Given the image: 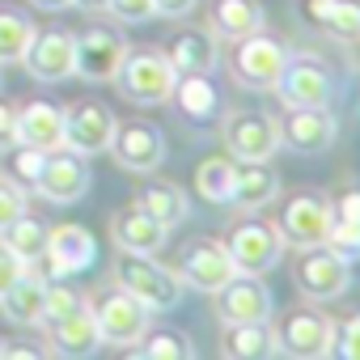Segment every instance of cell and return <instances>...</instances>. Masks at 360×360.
Here are the masks:
<instances>
[{
	"mask_svg": "<svg viewBox=\"0 0 360 360\" xmlns=\"http://www.w3.org/2000/svg\"><path fill=\"white\" fill-rule=\"evenodd\" d=\"M89 165L81 153L72 148H51L43 157V169L34 178V191L47 200V204H77L85 191H89Z\"/></svg>",
	"mask_w": 360,
	"mask_h": 360,
	"instance_id": "cell-10",
	"label": "cell"
},
{
	"mask_svg": "<svg viewBox=\"0 0 360 360\" xmlns=\"http://www.w3.org/2000/svg\"><path fill=\"white\" fill-rule=\"evenodd\" d=\"M43 157H47L43 148H30V144H13V157H9V174L34 187V178H39V169H43Z\"/></svg>",
	"mask_w": 360,
	"mask_h": 360,
	"instance_id": "cell-37",
	"label": "cell"
},
{
	"mask_svg": "<svg viewBox=\"0 0 360 360\" xmlns=\"http://www.w3.org/2000/svg\"><path fill=\"white\" fill-rule=\"evenodd\" d=\"M115 280L119 288H127L144 309L153 314H165L183 301V280L178 271L161 267L157 255H131V250H119V263H115Z\"/></svg>",
	"mask_w": 360,
	"mask_h": 360,
	"instance_id": "cell-1",
	"label": "cell"
},
{
	"mask_svg": "<svg viewBox=\"0 0 360 360\" xmlns=\"http://www.w3.org/2000/svg\"><path fill=\"white\" fill-rule=\"evenodd\" d=\"M115 115L98 102H81L72 110H64V148L81 153V157H98L110 148V136H115Z\"/></svg>",
	"mask_w": 360,
	"mask_h": 360,
	"instance_id": "cell-18",
	"label": "cell"
},
{
	"mask_svg": "<svg viewBox=\"0 0 360 360\" xmlns=\"http://www.w3.org/2000/svg\"><path fill=\"white\" fill-rule=\"evenodd\" d=\"M208 26H212L217 39L238 43V39L263 30V5H259V0H212Z\"/></svg>",
	"mask_w": 360,
	"mask_h": 360,
	"instance_id": "cell-28",
	"label": "cell"
},
{
	"mask_svg": "<svg viewBox=\"0 0 360 360\" xmlns=\"http://www.w3.org/2000/svg\"><path fill=\"white\" fill-rule=\"evenodd\" d=\"M271 89L284 106H326L335 98V72L318 56H288Z\"/></svg>",
	"mask_w": 360,
	"mask_h": 360,
	"instance_id": "cell-6",
	"label": "cell"
},
{
	"mask_svg": "<svg viewBox=\"0 0 360 360\" xmlns=\"http://www.w3.org/2000/svg\"><path fill=\"white\" fill-rule=\"evenodd\" d=\"M110 238H115L119 250H131V255H161L169 229H165L161 221H153L144 208L131 204L127 212H119V217L110 221Z\"/></svg>",
	"mask_w": 360,
	"mask_h": 360,
	"instance_id": "cell-25",
	"label": "cell"
},
{
	"mask_svg": "<svg viewBox=\"0 0 360 360\" xmlns=\"http://www.w3.org/2000/svg\"><path fill=\"white\" fill-rule=\"evenodd\" d=\"M106 13H115V18L127 22V26H144V22L157 18V5H153V0H110Z\"/></svg>",
	"mask_w": 360,
	"mask_h": 360,
	"instance_id": "cell-40",
	"label": "cell"
},
{
	"mask_svg": "<svg viewBox=\"0 0 360 360\" xmlns=\"http://www.w3.org/2000/svg\"><path fill=\"white\" fill-rule=\"evenodd\" d=\"M356 43H360V34H356Z\"/></svg>",
	"mask_w": 360,
	"mask_h": 360,
	"instance_id": "cell-47",
	"label": "cell"
},
{
	"mask_svg": "<svg viewBox=\"0 0 360 360\" xmlns=\"http://www.w3.org/2000/svg\"><path fill=\"white\" fill-rule=\"evenodd\" d=\"M18 217H26V191L9 178H0V233H5Z\"/></svg>",
	"mask_w": 360,
	"mask_h": 360,
	"instance_id": "cell-38",
	"label": "cell"
},
{
	"mask_svg": "<svg viewBox=\"0 0 360 360\" xmlns=\"http://www.w3.org/2000/svg\"><path fill=\"white\" fill-rule=\"evenodd\" d=\"M22 276H26V263H22V259H13L5 246H0V297H5Z\"/></svg>",
	"mask_w": 360,
	"mask_h": 360,
	"instance_id": "cell-41",
	"label": "cell"
},
{
	"mask_svg": "<svg viewBox=\"0 0 360 360\" xmlns=\"http://www.w3.org/2000/svg\"><path fill=\"white\" fill-rule=\"evenodd\" d=\"M43 326L51 330V347L64 352V356H94V352L102 347V335H98V322H94V314H89V301L77 305V309L64 314V318L43 322Z\"/></svg>",
	"mask_w": 360,
	"mask_h": 360,
	"instance_id": "cell-26",
	"label": "cell"
},
{
	"mask_svg": "<svg viewBox=\"0 0 360 360\" xmlns=\"http://www.w3.org/2000/svg\"><path fill=\"white\" fill-rule=\"evenodd\" d=\"M115 81H119V94L127 102H136V106H161V102H169L178 72L169 68V60L161 51H127V60L115 72Z\"/></svg>",
	"mask_w": 360,
	"mask_h": 360,
	"instance_id": "cell-3",
	"label": "cell"
},
{
	"mask_svg": "<svg viewBox=\"0 0 360 360\" xmlns=\"http://www.w3.org/2000/svg\"><path fill=\"white\" fill-rule=\"evenodd\" d=\"M352 284V263H343L339 255H330L326 246H305L297 259V288L309 301H335L343 297Z\"/></svg>",
	"mask_w": 360,
	"mask_h": 360,
	"instance_id": "cell-15",
	"label": "cell"
},
{
	"mask_svg": "<svg viewBox=\"0 0 360 360\" xmlns=\"http://www.w3.org/2000/svg\"><path fill=\"white\" fill-rule=\"evenodd\" d=\"M271 330H276V352H284V356H297V360H318V356H330V335H335V322H330L326 314L297 309V314H284Z\"/></svg>",
	"mask_w": 360,
	"mask_h": 360,
	"instance_id": "cell-11",
	"label": "cell"
},
{
	"mask_svg": "<svg viewBox=\"0 0 360 360\" xmlns=\"http://www.w3.org/2000/svg\"><path fill=\"white\" fill-rule=\"evenodd\" d=\"M225 250H229L238 276H267V271L280 263V255H284V238H280L276 225L250 217V221H238V225L229 229Z\"/></svg>",
	"mask_w": 360,
	"mask_h": 360,
	"instance_id": "cell-5",
	"label": "cell"
},
{
	"mask_svg": "<svg viewBox=\"0 0 360 360\" xmlns=\"http://www.w3.org/2000/svg\"><path fill=\"white\" fill-rule=\"evenodd\" d=\"M195 191L208 204H229V191H233V157H208V161H200V169H195Z\"/></svg>",
	"mask_w": 360,
	"mask_h": 360,
	"instance_id": "cell-33",
	"label": "cell"
},
{
	"mask_svg": "<svg viewBox=\"0 0 360 360\" xmlns=\"http://www.w3.org/2000/svg\"><path fill=\"white\" fill-rule=\"evenodd\" d=\"M161 56L169 60V68H174L178 77L212 72V68L221 64V47H217V34H212V30H183V34H174Z\"/></svg>",
	"mask_w": 360,
	"mask_h": 360,
	"instance_id": "cell-23",
	"label": "cell"
},
{
	"mask_svg": "<svg viewBox=\"0 0 360 360\" xmlns=\"http://www.w3.org/2000/svg\"><path fill=\"white\" fill-rule=\"evenodd\" d=\"M136 356H144V360H187V356H195V347L183 330H144V339L136 343Z\"/></svg>",
	"mask_w": 360,
	"mask_h": 360,
	"instance_id": "cell-35",
	"label": "cell"
},
{
	"mask_svg": "<svg viewBox=\"0 0 360 360\" xmlns=\"http://www.w3.org/2000/svg\"><path fill=\"white\" fill-rule=\"evenodd\" d=\"M305 18L322 34H330L339 43H356V34H360V0H309Z\"/></svg>",
	"mask_w": 360,
	"mask_h": 360,
	"instance_id": "cell-29",
	"label": "cell"
},
{
	"mask_svg": "<svg viewBox=\"0 0 360 360\" xmlns=\"http://www.w3.org/2000/svg\"><path fill=\"white\" fill-rule=\"evenodd\" d=\"M221 136L233 161H271L280 148V127L263 110H233L221 119Z\"/></svg>",
	"mask_w": 360,
	"mask_h": 360,
	"instance_id": "cell-7",
	"label": "cell"
},
{
	"mask_svg": "<svg viewBox=\"0 0 360 360\" xmlns=\"http://www.w3.org/2000/svg\"><path fill=\"white\" fill-rule=\"evenodd\" d=\"M26 68H30V77L34 81H47V85H56V81H68L72 72H77V34H68V30H34V39H30V47H26V60H22Z\"/></svg>",
	"mask_w": 360,
	"mask_h": 360,
	"instance_id": "cell-17",
	"label": "cell"
},
{
	"mask_svg": "<svg viewBox=\"0 0 360 360\" xmlns=\"http://www.w3.org/2000/svg\"><path fill=\"white\" fill-rule=\"evenodd\" d=\"M18 144V110L0 102V148H13Z\"/></svg>",
	"mask_w": 360,
	"mask_h": 360,
	"instance_id": "cell-42",
	"label": "cell"
},
{
	"mask_svg": "<svg viewBox=\"0 0 360 360\" xmlns=\"http://www.w3.org/2000/svg\"><path fill=\"white\" fill-rule=\"evenodd\" d=\"M47 280H72L98 263V238L85 225H56L47 229V255L39 259Z\"/></svg>",
	"mask_w": 360,
	"mask_h": 360,
	"instance_id": "cell-9",
	"label": "cell"
},
{
	"mask_svg": "<svg viewBox=\"0 0 360 360\" xmlns=\"http://www.w3.org/2000/svg\"><path fill=\"white\" fill-rule=\"evenodd\" d=\"M77 305H85V297L68 284V276H64V280H47V322L72 314Z\"/></svg>",
	"mask_w": 360,
	"mask_h": 360,
	"instance_id": "cell-36",
	"label": "cell"
},
{
	"mask_svg": "<svg viewBox=\"0 0 360 360\" xmlns=\"http://www.w3.org/2000/svg\"><path fill=\"white\" fill-rule=\"evenodd\" d=\"M0 356H5V343H0Z\"/></svg>",
	"mask_w": 360,
	"mask_h": 360,
	"instance_id": "cell-46",
	"label": "cell"
},
{
	"mask_svg": "<svg viewBox=\"0 0 360 360\" xmlns=\"http://www.w3.org/2000/svg\"><path fill=\"white\" fill-rule=\"evenodd\" d=\"M322 246L330 255H339L343 263H356L360 259V183L356 187H343L330 200V229H326V242Z\"/></svg>",
	"mask_w": 360,
	"mask_h": 360,
	"instance_id": "cell-21",
	"label": "cell"
},
{
	"mask_svg": "<svg viewBox=\"0 0 360 360\" xmlns=\"http://www.w3.org/2000/svg\"><path fill=\"white\" fill-rule=\"evenodd\" d=\"M18 144H30V148H64V110L51 106V102H26L18 110Z\"/></svg>",
	"mask_w": 360,
	"mask_h": 360,
	"instance_id": "cell-27",
	"label": "cell"
},
{
	"mask_svg": "<svg viewBox=\"0 0 360 360\" xmlns=\"http://www.w3.org/2000/svg\"><path fill=\"white\" fill-rule=\"evenodd\" d=\"M30 39H34L30 18H22L18 9H0V64H22Z\"/></svg>",
	"mask_w": 360,
	"mask_h": 360,
	"instance_id": "cell-34",
	"label": "cell"
},
{
	"mask_svg": "<svg viewBox=\"0 0 360 360\" xmlns=\"http://www.w3.org/2000/svg\"><path fill=\"white\" fill-rule=\"evenodd\" d=\"M127 174H153L161 161H165V131L148 119H127V123H115V136H110V148H106Z\"/></svg>",
	"mask_w": 360,
	"mask_h": 360,
	"instance_id": "cell-8",
	"label": "cell"
},
{
	"mask_svg": "<svg viewBox=\"0 0 360 360\" xmlns=\"http://www.w3.org/2000/svg\"><path fill=\"white\" fill-rule=\"evenodd\" d=\"M0 314L13 326H43L47 322V276L26 267V276L0 297Z\"/></svg>",
	"mask_w": 360,
	"mask_h": 360,
	"instance_id": "cell-24",
	"label": "cell"
},
{
	"mask_svg": "<svg viewBox=\"0 0 360 360\" xmlns=\"http://www.w3.org/2000/svg\"><path fill=\"white\" fill-rule=\"evenodd\" d=\"M157 5V18H187L200 0H153Z\"/></svg>",
	"mask_w": 360,
	"mask_h": 360,
	"instance_id": "cell-43",
	"label": "cell"
},
{
	"mask_svg": "<svg viewBox=\"0 0 360 360\" xmlns=\"http://www.w3.org/2000/svg\"><path fill=\"white\" fill-rule=\"evenodd\" d=\"M136 208H144V212H148L153 221H161L165 229L183 225V221H187V212H191V204H187L183 187H174V183H144V187H140V195H136Z\"/></svg>",
	"mask_w": 360,
	"mask_h": 360,
	"instance_id": "cell-30",
	"label": "cell"
},
{
	"mask_svg": "<svg viewBox=\"0 0 360 360\" xmlns=\"http://www.w3.org/2000/svg\"><path fill=\"white\" fill-rule=\"evenodd\" d=\"M89 314H94V322H98L102 343H110V347H136V343L144 339L148 322H153V309H144V305H140L127 288H119V284L102 288V292L89 301Z\"/></svg>",
	"mask_w": 360,
	"mask_h": 360,
	"instance_id": "cell-2",
	"label": "cell"
},
{
	"mask_svg": "<svg viewBox=\"0 0 360 360\" xmlns=\"http://www.w3.org/2000/svg\"><path fill=\"white\" fill-rule=\"evenodd\" d=\"M77 9H89V13H106L110 9V0H72Z\"/></svg>",
	"mask_w": 360,
	"mask_h": 360,
	"instance_id": "cell-44",
	"label": "cell"
},
{
	"mask_svg": "<svg viewBox=\"0 0 360 360\" xmlns=\"http://www.w3.org/2000/svg\"><path fill=\"white\" fill-rule=\"evenodd\" d=\"M280 195V178L267 161H233V191L229 204L238 212H263Z\"/></svg>",
	"mask_w": 360,
	"mask_h": 360,
	"instance_id": "cell-22",
	"label": "cell"
},
{
	"mask_svg": "<svg viewBox=\"0 0 360 360\" xmlns=\"http://www.w3.org/2000/svg\"><path fill=\"white\" fill-rule=\"evenodd\" d=\"M169 98L178 102L183 119H187V123H195V127H212V123H221V119H225V98H221V89H217V81H212V72L178 77Z\"/></svg>",
	"mask_w": 360,
	"mask_h": 360,
	"instance_id": "cell-20",
	"label": "cell"
},
{
	"mask_svg": "<svg viewBox=\"0 0 360 360\" xmlns=\"http://www.w3.org/2000/svg\"><path fill=\"white\" fill-rule=\"evenodd\" d=\"M288 56H292V51H288L284 39L255 30V34L238 39V51H233V77H238V85L255 89V94H267V89L276 85V77L284 72Z\"/></svg>",
	"mask_w": 360,
	"mask_h": 360,
	"instance_id": "cell-4",
	"label": "cell"
},
{
	"mask_svg": "<svg viewBox=\"0 0 360 360\" xmlns=\"http://www.w3.org/2000/svg\"><path fill=\"white\" fill-rule=\"evenodd\" d=\"M330 352L343 360H360V314H352L343 326H335L330 335Z\"/></svg>",
	"mask_w": 360,
	"mask_h": 360,
	"instance_id": "cell-39",
	"label": "cell"
},
{
	"mask_svg": "<svg viewBox=\"0 0 360 360\" xmlns=\"http://www.w3.org/2000/svg\"><path fill=\"white\" fill-rule=\"evenodd\" d=\"M212 297H217V314H221L225 326H233V322H271V288L259 276H233Z\"/></svg>",
	"mask_w": 360,
	"mask_h": 360,
	"instance_id": "cell-19",
	"label": "cell"
},
{
	"mask_svg": "<svg viewBox=\"0 0 360 360\" xmlns=\"http://www.w3.org/2000/svg\"><path fill=\"white\" fill-rule=\"evenodd\" d=\"M221 347H225V356L259 360V356L276 352V330H271V322H233V326H225Z\"/></svg>",
	"mask_w": 360,
	"mask_h": 360,
	"instance_id": "cell-31",
	"label": "cell"
},
{
	"mask_svg": "<svg viewBox=\"0 0 360 360\" xmlns=\"http://www.w3.org/2000/svg\"><path fill=\"white\" fill-rule=\"evenodd\" d=\"M276 229H280V238H284L288 246H297V250L322 246V242H326V229H330V200L318 195V191L292 195V200L284 204Z\"/></svg>",
	"mask_w": 360,
	"mask_h": 360,
	"instance_id": "cell-14",
	"label": "cell"
},
{
	"mask_svg": "<svg viewBox=\"0 0 360 360\" xmlns=\"http://www.w3.org/2000/svg\"><path fill=\"white\" fill-rule=\"evenodd\" d=\"M233 276H238V267H233L225 242H217V238L191 242V246L183 250V263H178V280H183L187 288H195V292H217V288H225Z\"/></svg>",
	"mask_w": 360,
	"mask_h": 360,
	"instance_id": "cell-16",
	"label": "cell"
},
{
	"mask_svg": "<svg viewBox=\"0 0 360 360\" xmlns=\"http://www.w3.org/2000/svg\"><path fill=\"white\" fill-rule=\"evenodd\" d=\"M276 127H280V144L292 153H305V157L326 153L339 136V119L326 106H288Z\"/></svg>",
	"mask_w": 360,
	"mask_h": 360,
	"instance_id": "cell-13",
	"label": "cell"
},
{
	"mask_svg": "<svg viewBox=\"0 0 360 360\" xmlns=\"http://www.w3.org/2000/svg\"><path fill=\"white\" fill-rule=\"evenodd\" d=\"M39 9H47V13H60V9H72V0H34Z\"/></svg>",
	"mask_w": 360,
	"mask_h": 360,
	"instance_id": "cell-45",
	"label": "cell"
},
{
	"mask_svg": "<svg viewBox=\"0 0 360 360\" xmlns=\"http://www.w3.org/2000/svg\"><path fill=\"white\" fill-rule=\"evenodd\" d=\"M0 246H5L13 259H22L26 267H34L47 255V225L34 217H18L5 233H0Z\"/></svg>",
	"mask_w": 360,
	"mask_h": 360,
	"instance_id": "cell-32",
	"label": "cell"
},
{
	"mask_svg": "<svg viewBox=\"0 0 360 360\" xmlns=\"http://www.w3.org/2000/svg\"><path fill=\"white\" fill-rule=\"evenodd\" d=\"M127 60V39L110 26H89L85 34H77V72L81 81H115V72L123 68Z\"/></svg>",
	"mask_w": 360,
	"mask_h": 360,
	"instance_id": "cell-12",
	"label": "cell"
}]
</instances>
